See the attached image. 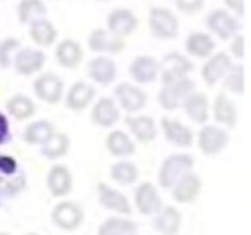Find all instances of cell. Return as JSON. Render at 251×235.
I'll list each match as a JSON object with an SVG mask.
<instances>
[{"instance_id":"cell-8","label":"cell","mask_w":251,"mask_h":235,"mask_svg":"<svg viewBox=\"0 0 251 235\" xmlns=\"http://www.w3.org/2000/svg\"><path fill=\"white\" fill-rule=\"evenodd\" d=\"M33 92L41 102L48 104H56L64 98L65 88L61 77L52 72H44L34 78Z\"/></svg>"},{"instance_id":"cell-34","label":"cell","mask_w":251,"mask_h":235,"mask_svg":"<svg viewBox=\"0 0 251 235\" xmlns=\"http://www.w3.org/2000/svg\"><path fill=\"white\" fill-rule=\"evenodd\" d=\"M48 7L44 0H20L17 5L18 22L22 25H31L39 18H46Z\"/></svg>"},{"instance_id":"cell-28","label":"cell","mask_w":251,"mask_h":235,"mask_svg":"<svg viewBox=\"0 0 251 235\" xmlns=\"http://www.w3.org/2000/svg\"><path fill=\"white\" fill-rule=\"evenodd\" d=\"M186 54L196 59H207L215 51L214 36L205 31H191L184 41Z\"/></svg>"},{"instance_id":"cell-6","label":"cell","mask_w":251,"mask_h":235,"mask_svg":"<svg viewBox=\"0 0 251 235\" xmlns=\"http://www.w3.org/2000/svg\"><path fill=\"white\" fill-rule=\"evenodd\" d=\"M160 62V82L162 83H168V82H175V80L189 77V74L193 72V62L189 61V57L186 54H181L178 51L168 52L162 57Z\"/></svg>"},{"instance_id":"cell-5","label":"cell","mask_w":251,"mask_h":235,"mask_svg":"<svg viewBox=\"0 0 251 235\" xmlns=\"http://www.w3.org/2000/svg\"><path fill=\"white\" fill-rule=\"evenodd\" d=\"M230 134L219 124H204L198 134V147L207 157H215L227 149Z\"/></svg>"},{"instance_id":"cell-44","label":"cell","mask_w":251,"mask_h":235,"mask_svg":"<svg viewBox=\"0 0 251 235\" xmlns=\"http://www.w3.org/2000/svg\"><path fill=\"white\" fill-rule=\"evenodd\" d=\"M0 235H10L8 232H0Z\"/></svg>"},{"instance_id":"cell-4","label":"cell","mask_w":251,"mask_h":235,"mask_svg":"<svg viewBox=\"0 0 251 235\" xmlns=\"http://www.w3.org/2000/svg\"><path fill=\"white\" fill-rule=\"evenodd\" d=\"M196 90L194 80H191L189 77L175 80V82L162 83V88L157 95V100L160 103V106L167 111H175V109L181 108V104L184 102V98L189 93H193Z\"/></svg>"},{"instance_id":"cell-12","label":"cell","mask_w":251,"mask_h":235,"mask_svg":"<svg viewBox=\"0 0 251 235\" xmlns=\"http://www.w3.org/2000/svg\"><path fill=\"white\" fill-rule=\"evenodd\" d=\"M97 193H98L100 204L104 209H108V211L116 212L118 216H129L132 212V204H130L129 198L124 193L119 191V189L109 186L108 183L100 182Z\"/></svg>"},{"instance_id":"cell-15","label":"cell","mask_w":251,"mask_h":235,"mask_svg":"<svg viewBox=\"0 0 251 235\" xmlns=\"http://www.w3.org/2000/svg\"><path fill=\"white\" fill-rule=\"evenodd\" d=\"M134 203H135L137 211L142 214V216H155L163 206L157 186L150 182L140 183L139 186L135 188Z\"/></svg>"},{"instance_id":"cell-39","label":"cell","mask_w":251,"mask_h":235,"mask_svg":"<svg viewBox=\"0 0 251 235\" xmlns=\"http://www.w3.org/2000/svg\"><path fill=\"white\" fill-rule=\"evenodd\" d=\"M205 0H175V7L184 15H196L204 8Z\"/></svg>"},{"instance_id":"cell-25","label":"cell","mask_w":251,"mask_h":235,"mask_svg":"<svg viewBox=\"0 0 251 235\" xmlns=\"http://www.w3.org/2000/svg\"><path fill=\"white\" fill-rule=\"evenodd\" d=\"M46 184H48L49 193H51L54 198L67 196V194L72 191V186H74L72 172H70L65 165H61V163L54 165L48 172Z\"/></svg>"},{"instance_id":"cell-10","label":"cell","mask_w":251,"mask_h":235,"mask_svg":"<svg viewBox=\"0 0 251 235\" xmlns=\"http://www.w3.org/2000/svg\"><path fill=\"white\" fill-rule=\"evenodd\" d=\"M46 64V54L39 48H20L13 56L12 66L15 72L23 77H29L38 74Z\"/></svg>"},{"instance_id":"cell-29","label":"cell","mask_w":251,"mask_h":235,"mask_svg":"<svg viewBox=\"0 0 251 235\" xmlns=\"http://www.w3.org/2000/svg\"><path fill=\"white\" fill-rule=\"evenodd\" d=\"M28 34L38 48H49L56 43L59 33L51 20L39 18L31 25H28Z\"/></svg>"},{"instance_id":"cell-17","label":"cell","mask_w":251,"mask_h":235,"mask_svg":"<svg viewBox=\"0 0 251 235\" xmlns=\"http://www.w3.org/2000/svg\"><path fill=\"white\" fill-rule=\"evenodd\" d=\"M126 126L129 129L130 137H134L135 141L142 144H149L157 139L158 128L152 116H147V114H129L126 118Z\"/></svg>"},{"instance_id":"cell-22","label":"cell","mask_w":251,"mask_h":235,"mask_svg":"<svg viewBox=\"0 0 251 235\" xmlns=\"http://www.w3.org/2000/svg\"><path fill=\"white\" fill-rule=\"evenodd\" d=\"M121 119V109L111 97H101L92 108V123L98 128H113Z\"/></svg>"},{"instance_id":"cell-20","label":"cell","mask_w":251,"mask_h":235,"mask_svg":"<svg viewBox=\"0 0 251 235\" xmlns=\"http://www.w3.org/2000/svg\"><path fill=\"white\" fill-rule=\"evenodd\" d=\"M160 128H162L165 139H167L170 144H173V146H176V147H191L193 146L194 134L186 124H183L179 119L163 116L162 121H160Z\"/></svg>"},{"instance_id":"cell-31","label":"cell","mask_w":251,"mask_h":235,"mask_svg":"<svg viewBox=\"0 0 251 235\" xmlns=\"http://www.w3.org/2000/svg\"><path fill=\"white\" fill-rule=\"evenodd\" d=\"M5 109H7V113L13 119H17V121H26V119L34 116V113H36V104H34V102L28 95L15 93L7 100Z\"/></svg>"},{"instance_id":"cell-36","label":"cell","mask_w":251,"mask_h":235,"mask_svg":"<svg viewBox=\"0 0 251 235\" xmlns=\"http://www.w3.org/2000/svg\"><path fill=\"white\" fill-rule=\"evenodd\" d=\"M109 175L119 184H132L139 178V168L129 160H119L109 168Z\"/></svg>"},{"instance_id":"cell-13","label":"cell","mask_w":251,"mask_h":235,"mask_svg":"<svg viewBox=\"0 0 251 235\" xmlns=\"http://www.w3.org/2000/svg\"><path fill=\"white\" fill-rule=\"evenodd\" d=\"M139 26V20L135 13L129 8H113L106 17V29L118 38H127Z\"/></svg>"},{"instance_id":"cell-37","label":"cell","mask_w":251,"mask_h":235,"mask_svg":"<svg viewBox=\"0 0 251 235\" xmlns=\"http://www.w3.org/2000/svg\"><path fill=\"white\" fill-rule=\"evenodd\" d=\"M224 90L233 95H243L245 93V66L243 64H233L228 69L222 78Z\"/></svg>"},{"instance_id":"cell-7","label":"cell","mask_w":251,"mask_h":235,"mask_svg":"<svg viewBox=\"0 0 251 235\" xmlns=\"http://www.w3.org/2000/svg\"><path fill=\"white\" fill-rule=\"evenodd\" d=\"M147 93L134 83L121 82L114 88V102H116L119 109H124L129 114L142 111L145 104H147Z\"/></svg>"},{"instance_id":"cell-32","label":"cell","mask_w":251,"mask_h":235,"mask_svg":"<svg viewBox=\"0 0 251 235\" xmlns=\"http://www.w3.org/2000/svg\"><path fill=\"white\" fill-rule=\"evenodd\" d=\"M56 132V128L48 119H36L31 121L23 131V141L28 146H43L52 134Z\"/></svg>"},{"instance_id":"cell-24","label":"cell","mask_w":251,"mask_h":235,"mask_svg":"<svg viewBox=\"0 0 251 235\" xmlns=\"http://www.w3.org/2000/svg\"><path fill=\"white\" fill-rule=\"evenodd\" d=\"M181 108L184 109V113L188 114V118L196 124H207L209 118H210V102L207 98V95L201 93V92H194L189 93L184 102L181 104Z\"/></svg>"},{"instance_id":"cell-2","label":"cell","mask_w":251,"mask_h":235,"mask_svg":"<svg viewBox=\"0 0 251 235\" xmlns=\"http://www.w3.org/2000/svg\"><path fill=\"white\" fill-rule=\"evenodd\" d=\"M149 29L150 34L157 39H173L178 36L179 33V20L173 10L167 7H153L149 12Z\"/></svg>"},{"instance_id":"cell-21","label":"cell","mask_w":251,"mask_h":235,"mask_svg":"<svg viewBox=\"0 0 251 235\" xmlns=\"http://www.w3.org/2000/svg\"><path fill=\"white\" fill-rule=\"evenodd\" d=\"M88 77L98 85H109L118 77V66L109 56H95L88 61L87 66Z\"/></svg>"},{"instance_id":"cell-45","label":"cell","mask_w":251,"mask_h":235,"mask_svg":"<svg viewBox=\"0 0 251 235\" xmlns=\"http://www.w3.org/2000/svg\"><path fill=\"white\" fill-rule=\"evenodd\" d=\"M100 2H109V0H100Z\"/></svg>"},{"instance_id":"cell-26","label":"cell","mask_w":251,"mask_h":235,"mask_svg":"<svg viewBox=\"0 0 251 235\" xmlns=\"http://www.w3.org/2000/svg\"><path fill=\"white\" fill-rule=\"evenodd\" d=\"M183 226V214L175 206H162L155 214L153 227L160 235H178Z\"/></svg>"},{"instance_id":"cell-9","label":"cell","mask_w":251,"mask_h":235,"mask_svg":"<svg viewBox=\"0 0 251 235\" xmlns=\"http://www.w3.org/2000/svg\"><path fill=\"white\" fill-rule=\"evenodd\" d=\"M85 219L83 209L74 201H61L54 206L51 212V221L61 231H75L82 226Z\"/></svg>"},{"instance_id":"cell-23","label":"cell","mask_w":251,"mask_h":235,"mask_svg":"<svg viewBox=\"0 0 251 235\" xmlns=\"http://www.w3.org/2000/svg\"><path fill=\"white\" fill-rule=\"evenodd\" d=\"M170 191H172L173 201H176L178 204H191L199 198L201 191H202V180L194 172H189Z\"/></svg>"},{"instance_id":"cell-41","label":"cell","mask_w":251,"mask_h":235,"mask_svg":"<svg viewBox=\"0 0 251 235\" xmlns=\"http://www.w3.org/2000/svg\"><path fill=\"white\" fill-rule=\"evenodd\" d=\"M225 10L230 12L233 17L243 18L245 17V0H224Z\"/></svg>"},{"instance_id":"cell-1","label":"cell","mask_w":251,"mask_h":235,"mask_svg":"<svg viewBox=\"0 0 251 235\" xmlns=\"http://www.w3.org/2000/svg\"><path fill=\"white\" fill-rule=\"evenodd\" d=\"M194 158L189 154H172L163 160L158 170V183L162 188L172 189L184 175L193 172Z\"/></svg>"},{"instance_id":"cell-42","label":"cell","mask_w":251,"mask_h":235,"mask_svg":"<svg viewBox=\"0 0 251 235\" xmlns=\"http://www.w3.org/2000/svg\"><path fill=\"white\" fill-rule=\"evenodd\" d=\"M10 141V123L8 118L0 111V146Z\"/></svg>"},{"instance_id":"cell-27","label":"cell","mask_w":251,"mask_h":235,"mask_svg":"<svg viewBox=\"0 0 251 235\" xmlns=\"http://www.w3.org/2000/svg\"><path fill=\"white\" fill-rule=\"evenodd\" d=\"M57 64L64 69H75L83 59V48L77 39L65 38L61 39L56 46V52H54Z\"/></svg>"},{"instance_id":"cell-43","label":"cell","mask_w":251,"mask_h":235,"mask_svg":"<svg viewBox=\"0 0 251 235\" xmlns=\"http://www.w3.org/2000/svg\"><path fill=\"white\" fill-rule=\"evenodd\" d=\"M25 235H39V234H36V232H29V234H25Z\"/></svg>"},{"instance_id":"cell-35","label":"cell","mask_w":251,"mask_h":235,"mask_svg":"<svg viewBox=\"0 0 251 235\" xmlns=\"http://www.w3.org/2000/svg\"><path fill=\"white\" fill-rule=\"evenodd\" d=\"M137 224L124 216H114L101 222L98 227V235H135Z\"/></svg>"},{"instance_id":"cell-11","label":"cell","mask_w":251,"mask_h":235,"mask_svg":"<svg viewBox=\"0 0 251 235\" xmlns=\"http://www.w3.org/2000/svg\"><path fill=\"white\" fill-rule=\"evenodd\" d=\"M88 48L90 51L98 52V56H108V54H119L124 51L126 48V39L114 36L113 33H109L106 28H95L88 34Z\"/></svg>"},{"instance_id":"cell-38","label":"cell","mask_w":251,"mask_h":235,"mask_svg":"<svg viewBox=\"0 0 251 235\" xmlns=\"http://www.w3.org/2000/svg\"><path fill=\"white\" fill-rule=\"evenodd\" d=\"M20 48H22V43L13 36L0 39V69H8L12 66L13 56Z\"/></svg>"},{"instance_id":"cell-18","label":"cell","mask_w":251,"mask_h":235,"mask_svg":"<svg viewBox=\"0 0 251 235\" xmlns=\"http://www.w3.org/2000/svg\"><path fill=\"white\" fill-rule=\"evenodd\" d=\"M97 90L92 83L88 82H75L70 85V88L64 93V103L65 108L72 109V111H82V109L88 108L95 100Z\"/></svg>"},{"instance_id":"cell-3","label":"cell","mask_w":251,"mask_h":235,"mask_svg":"<svg viewBox=\"0 0 251 235\" xmlns=\"http://www.w3.org/2000/svg\"><path fill=\"white\" fill-rule=\"evenodd\" d=\"M205 26L209 29L210 36H215L222 41H228L235 34L242 33V25L238 18L225 8H214L205 17Z\"/></svg>"},{"instance_id":"cell-30","label":"cell","mask_w":251,"mask_h":235,"mask_svg":"<svg viewBox=\"0 0 251 235\" xmlns=\"http://www.w3.org/2000/svg\"><path fill=\"white\" fill-rule=\"evenodd\" d=\"M104 144H106L108 152L119 158L130 157L135 152L134 139L130 137V134L121 131V129H114V131L109 132Z\"/></svg>"},{"instance_id":"cell-19","label":"cell","mask_w":251,"mask_h":235,"mask_svg":"<svg viewBox=\"0 0 251 235\" xmlns=\"http://www.w3.org/2000/svg\"><path fill=\"white\" fill-rule=\"evenodd\" d=\"M212 116L219 126L225 129H232L238 123V109L235 102L225 92L215 95L212 102Z\"/></svg>"},{"instance_id":"cell-14","label":"cell","mask_w":251,"mask_h":235,"mask_svg":"<svg viewBox=\"0 0 251 235\" xmlns=\"http://www.w3.org/2000/svg\"><path fill=\"white\" fill-rule=\"evenodd\" d=\"M233 66V59L230 57V54L220 51L214 52L212 56L205 59L202 69H201V77L205 82V85L214 87L220 80L224 78L225 74L228 72V69Z\"/></svg>"},{"instance_id":"cell-40","label":"cell","mask_w":251,"mask_h":235,"mask_svg":"<svg viewBox=\"0 0 251 235\" xmlns=\"http://www.w3.org/2000/svg\"><path fill=\"white\" fill-rule=\"evenodd\" d=\"M230 52H232V56L230 57H235V59H242L245 57V34L243 33H238L235 34V36L230 39Z\"/></svg>"},{"instance_id":"cell-33","label":"cell","mask_w":251,"mask_h":235,"mask_svg":"<svg viewBox=\"0 0 251 235\" xmlns=\"http://www.w3.org/2000/svg\"><path fill=\"white\" fill-rule=\"evenodd\" d=\"M70 151V137L62 131H56L43 146H39V154L48 160H57L67 156Z\"/></svg>"},{"instance_id":"cell-16","label":"cell","mask_w":251,"mask_h":235,"mask_svg":"<svg viewBox=\"0 0 251 235\" xmlns=\"http://www.w3.org/2000/svg\"><path fill=\"white\" fill-rule=\"evenodd\" d=\"M158 74L160 62L147 54H140V56L134 57L129 64V76L132 77L135 83H152L158 78Z\"/></svg>"}]
</instances>
